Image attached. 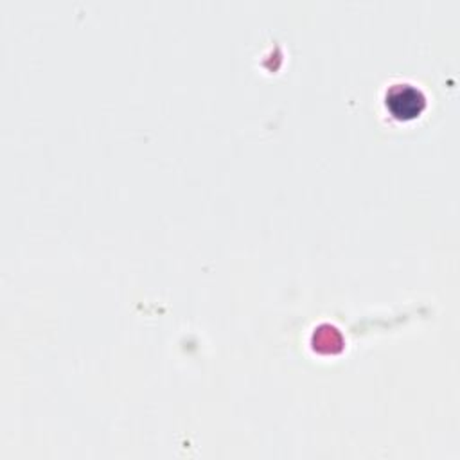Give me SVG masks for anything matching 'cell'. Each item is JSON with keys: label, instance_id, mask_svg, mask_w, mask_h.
I'll return each instance as SVG.
<instances>
[{"label": "cell", "instance_id": "1", "mask_svg": "<svg viewBox=\"0 0 460 460\" xmlns=\"http://www.w3.org/2000/svg\"><path fill=\"white\" fill-rule=\"evenodd\" d=\"M386 108L397 119H413L424 108V95L410 86V84H397L386 95Z\"/></svg>", "mask_w": 460, "mask_h": 460}]
</instances>
